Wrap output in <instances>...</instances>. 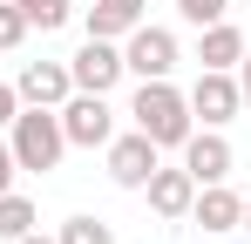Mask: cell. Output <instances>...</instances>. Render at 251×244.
<instances>
[{
	"mask_svg": "<svg viewBox=\"0 0 251 244\" xmlns=\"http://www.w3.org/2000/svg\"><path fill=\"white\" fill-rule=\"evenodd\" d=\"M129 122H136L156 149H183V136L197 129L190 95H183V88H170V75H163V81H143V88L129 95Z\"/></svg>",
	"mask_w": 251,
	"mask_h": 244,
	"instance_id": "cell-1",
	"label": "cell"
},
{
	"mask_svg": "<svg viewBox=\"0 0 251 244\" xmlns=\"http://www.w3.org/2000/svg\"><path fill=\"white\" fill-rule=\"evenodd\" d=\"M7 149H14V163L21 170H34V176H48V170H61V156H68V136H61V116L54 109H14V122H7Z\"/></svg>",
	"mask_w": 251,
	"mask_h": 244,
	"instance_id": "cell-2",
	"label": "cell"
},
{
	"mask_svg": "<svg viewBox=\"0 0 251 244\" xmlns=\"http://www.w3.org/2000/svg\"><path fill=\"white\" fill-rule=\"evenodd\" d=\"M54 116H61L68 149H109V136H116V109H109V95H88V88H75Z\"/></svg>",
	"mask_w": 251,
	"mask_h": 244,
	"instance_id": "cell-3",
	"label": "cell"
},
{
	"mask_svg": "<svg viewBox=\"0 0 251 244\" xmlns=\"http://www.w3.org/2000/svg\"><path fill=\"white\" fill-rule=\"evenodd\" d=\"M176 68V34L170 27H150V21H136L123 34V75H143V81H163Z\"/></svg>",
	"mask_w": 251,
	"mask_h": 244,
	"instance_id": "cell-4",
	"label": "cell"
},
{
	"mask_svg": "<svg viewBox=\"0 0 251 244\" xmlns=\"http://www.w3.org/2000/svg\"><path fill=\"white\" fill-rule=\"evenodd\" d=\"M238 109H245V95H238V75L231 68H204V75L190 81V116L204 122V129H224Z\"/></svg>",
	"mask_w": 251,
	"mask_h": 244,
	"instance_id": "cell-5",
	"label": "cell"
},
{
	"mask_svg": "<svg viewBox=\"0 0 251 244\" xmlns=\"http://www.w3.org/2000/svg\"><path fill=\"white\" fill-rule=\"evenodd\" d=\"M68 81L88 95H109L123 81V41H82V54L68 61Z\"/></svg>",
	"mask_w": 251,
	"mask_h": 244,
	"instance_id": "cell-6",
	"label": "cell"
},
{
	"mask_svg": "<svg viewBox=\"0 0 251 244\" xmlns=\"http://www.w3.org/2000/svg\"><path fill=\"white\" fill-rule=\"evenodd\" d=\"M14 95H21L27 109H61V102L75 95L68 61H27V68H21V81H14Z\"/></svg>",
	"mask_w": 251,
	"mask_h": 244,
	"instance_id": "cell-7",
	"label": "cell"
},
{
	"mask_svg": "<svg viewBox=\"0 0 251 244\" xmlns=\"http://www.w3.org/2000/svg\"><path fill=\"white\" fill-rule=\"evenodd\" d=\"M150 170H156V143H150L143 129L109 136V176H116L123 190H143V183H150Z\"/></svg>",
	"mask_w": 251,
	"mask_h": 244,
	"instance_id": "cell-8",
	"label": "cell"
},
{
	"mask_svg": "<svg viewBox=\"0 0 251 244\" xmlns=\"http://www.w3.org/2000/svg\"><path fill=\"white\" fill-rule=\"evenodd\" d=\"M231 143H224V129H190L183 136V170L197 176V183H224L231 176Z\"/></svg>",
	"mask_w": 251,
	"mask_h": 244,
	"instance_id": "cell-9",
	"label": "cell"
},
{
	"mask_svg": "<svg viewBox=\"0 0 251 244\" xmlns=\"http://www.w3.org/2000/svg\"><path fill=\"white\" fill-rule=\"evenodd\" d=\"M143 190H150V210H156V217H170V224H176V217H190V203H197V176H190V170H183V163H176V170H163V163H156V170H150V183H143Z\"/></svg>",
	"mask_w": 251,
	"mask_h": 244,
	"instance_id": "cell-10",
	"label": "cell"
},
{
	"mask_svg": "<svg viewBox=\"0 0 251 244\" xmlns=\"http://www.w3.org/2000/svg\"><path fill=\"white\" fill-rule=\"evenodd\" d=\"M190 217H197L204 231H217V238H224V231H238V224H245V197H238L231 183H197Z\"/></svg>",
	"mask_w": 251,
	"mask_h": 244,
	"instance_id": "cell-11",
	"label": "cell"
},
{
	"mask_svg": "<svg viewBox=\"0 0 251 244\" xmlns=\"http://www.w3.org/2000/svg\"><path fill=\"white\" fill-rule=\"evenodd\" d=\"M238 54H245V34H238L231 21H210L204 41H197V61H204V68H238Z\"/></svg>",
	"mask_w": 251,
	"mask_h": 244,
	"instance_id": "cell-12",
	"label": "cell"
},
{
	"mask_svg": "<svg viewBox=\"0 0 251 244\" xmlns=\"http://www.w3.org/2000/svg\"><path fill=\"white\" fill-rule=\"evenodd\" d=\"M136 21H143V14H129V7H116V0H95L82 27H88V41H123Z\"/></svg>",
	"mask_w": 251,
	"mask_h": 244,
	"instance_id": "cell-13",
	"label": "cell"
},
{
	"mask_svg": "<svg viewBox=\"0 0 251 244\" xmlns=\"http://www.w3.org/2000/svg\"><path fill=\"white\" fill-rule=\"evenodd\" d=\"M34 224H41V217H34V203L21 197V190H0V238L14 244V238H27Z\"/></svg>",
	"mask_w": 251,
	"mask_h": 244,
	"instance_id": "cell-14",
	"label": "cell"
},
{
	"mask_svg": "<svg viewBox=\"0 0 251 244\" xmlns=\"http://www.w3.org/2000/svg\"><path fill=\"white\" fill-rule=\"evenodd\" d=\"M14 7H21V14H27V27H68V14H75V7H68V0H14Z\"/></svg>",
	"mask_w": 251,
	"mask_h": 244,
	"instance_id": "cell-15",
	"label": "cell"
},
{
	"mask_svg": "<svg viewBox=\"0 0 251 244\" xmlns=\"http://www.w3.org/2000/svg\"><path fill=\"white\" fill-rule=\"evenodd\" d=\"M54 244H116V231H109L102 217H68V224H61V238H54Z\"/></svg>",
	"mask_w": 251,
	"mask_h": 244,
	"instance_id": "cell-16",
	"label": "cell"
},
{
	"mask_svg": "<svg viewBox=\"0 0 251 244\" xmlns=\"http://www.w3.org/2000/svg\"><path fill=\"white\" fill-rule=\"evenodd\" d=\"M21 41H27V14H21L14 0H0V54H14Z\"/></svg>",
	"mask_w": 251,
	"mask_h": 244,
	"instance_id": "cell-17",
	"label": "cell"
},
{
	"mask_svg": "<svg viewBox=\"0 0 251 244\" xmlns=\"http://www.w3.org/2000/svg\"><path fill=\"white\" fill-rule=\"evenodd\" d=\"M176 14L190 27H210V21H224V0H176Z\"/></svg>",
	"mask_w": 251,
	"mask_h": 244,
	"instance_id": "cell-18",
	"label": "cell"
},
{
	"mask_svg": "<svg viewBox=\"0 0 251 244\" xmlns=\"http://www.w3.org/2000/svg\"><path fill=\"white\" fill-rule=\"evenodd\" d=\"M14 176H21V163H14V149H7V136H0V190H14Z\"/></svg>",
	"mask_w": 251,
	"mask_h": 244,
	"instance_id": "cell-19",
	"label": "cell"
},
{
	"mask_svg": "<svg viewBox=\"0 0 251 244\" xmlns=\"http://www.w3.org/2000/svg\"><path fill=\"white\" fill-rule=\"evenodd\" d=\"M14 109H21V95H14V81H0V129L14 122Z\"/></svg>",
	"mask_w": 251,
	"mask_h": 244,
	"instance_id": "cell-20",
	"label": "cell"
},
{
	"mask_svg": "<svg viewBox=\"0 0 251 244\" xmlns=\"http://www.w3.org/2000/svg\"><path fill=\"white\" fill-rule=\"evenodd\" d=\"M231 75H238V95H245V102H251V48H245V54H238V68H231Z\"/></svg>",
	"mask_w": 251,
	"mask_h": 244,
	"instance_id": "cell-21",
	"label": "cell"
},
{
	"mask_svg": "<svg viewBox=\"0 0 251 244\" xmlns=\"http://www.w3.org/2000/svg\"><path fill=\"white\" fill-rule=\"evenodd\" d=\"M14 244H54V238H41V224H34V231H27V238H14Z\"/></svg>",
	"mask_w": 251,
	"mask_h": 244,
	"instance_id": "cell-22",
	"label": "cell"
},
{
	"mask_svg": "<svg viewBox=\"0 0 251 244\" xmlns=\"http://www.w3.org/2000/svg\"><path fill=\"white\" fill-rule=\"evenodd\" d=\"M116 7H129V14H143V7H150V0H116Z\"/></svg>",
	"mask_w": 251,
	"mask_h": 244,
	"instance_id": "cell-23",
	"label": "cell"
},
{
	"mask_svg": "<svg viewBox=\"0 0 251 244\" xmlns=\"http://www.w3.org/2000/svg\"><path fill=\"white\" fill-rule=\"evenodd\" d=\"M238 231H251V197H245V224H238Z\"/></svg>",
	"mask_w": 251,
	"mask_h": 244,
	"instance_id": "cell-24",
	"label": "cell"
}]
</instances>
